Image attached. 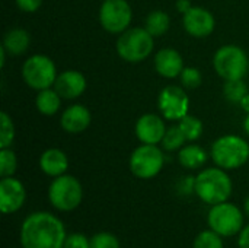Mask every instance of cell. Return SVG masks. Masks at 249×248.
Instances as JSON below:
<instances>
[{
    "label": "cell",
    "mask_w": 249,
    "mask_h": 248,
    "mask_svg": "<svg viewBox=\"0 0 249 248\" xmlns=\"http://www.w3.org/2000/svg\"><path fill=\"white\" fill-rule=\"evenodd\" d=\"M67 238L64 224L50 212H34L25 218L19 231L22 248H63Z\"/></svg>",
    "instance_id": "6da1fadb"
},
{
    "label": "cell",
    "mask_w": 249,
    "mask_h": 248,
    "mask_svg": "<svg viewBox=\"0 0 249 248\" xmlns=\"http://www.w3.org/2000/svg\"><path fill=\"white\" fill-rule=\"evenodd\" d=\"M233 193V183L226 170L219 167L204 168L196 175V196L209 206L228 202Z\"/></svg>",
    "instance_id": "7a4b0ae2"
},
{
    "label": "cell",
    "mask_w": 249,
    "mask_h": 248,
    "mask_svg": "<svg viewBox=\"0 0 249 248\" xmlns=\"http://www.w3.org/2000/svg\"><path fill=\"white\" fill-rule=\"evenodd\" d=\"M210 158L219 168L238 170L249 161V143L238 134H225L213 142Z\"/></svg>",
    "instance_id": "3957f363"
},
{
    "label": "cell",
    "mask_w": 249,
    "mask_h": 248,
    "mask_svg": "<svg viewBox=\"0 0 249 248\" xmlns=\"http://www.w3.org/2000/svg\"><path fill=\"white\" fill-rule=\"evenodd\" d=\"M118 56L128 63L144 61L155 48V37L146 28H128L117 38Z\"/></svg>",
    "instance_id": "277c9868"
},
{
    "label": "cell",
    "mask_w": 249,
    "mask_h": 248,
    "mask_svg": "<svg viewBox=\"0 0 249 248\" xmlns=\"http://www.w3.org/2000/svg\"><path fill=\"white\" fill-rule=\"evenodd\" d=\"M48 200L51 206L60 212L77 209L83 200L82 183L70 174L55 177L48 187Z\"/></svg>",
    "instance_id": "5b68a950"
},
{
    "label": "cell",
    "mask_w": 249,
    "mask_h": 248,
    "mask_svg": "<svg viewBox=\"0 0 249 248\" xmlns=\"http://www.w3.org/2000/svg\"><path fill=\"white\" fill-rule=\"evenodd\" d=\"M213 66L216 73L226 80L244 79L248 73L249 60L244 48L239 45L228 44L220 47L213 57Z\"/></svg>",
    "instance_id": "8992f818"
},
{
    "label": "cell",
    "mask_w": 249,
    "mask_h": 248,
    "mask_svg": "<svg viewBox=\"0 0 249 248\" xmlns=\"http://www.w3.org/2000/svg\"><path fill=\"white\" fill-rule=\"evenodd\" d=\"M209 228L223 238L238 235L245 227L244 212L233 203L223 202L210 208L207 215Z\"/></svg>",
    "instance_id": "52a82bcc"
},
{
    "label": "cell",
    "mask_w": 249,
    "mask_h": 248,
    "mask_svg": "<svg viewBox=\"0 0 249 248\" xmlns=\"http://www.w3.org/2000/svg\"><path fill=\"white\" fill-rule=\"evenodd\" d=\"M57 76L55 63L45 54H34L28 57L22 66L23 82L35 91L53 88Z\"/></svg>",
    "instance_id": "ba28073f"
},
{
    "label": "cell",
    "mask_w": 249,
    "mask_h": 248,
    "mask_svg": "<svg viewBox=\"0 0 249 248\" xmlns=\"http://www.w3.org/2000/svg\"><path fill=\"white\" fill-rule=\"evenodd\" d=\"M163 165H165V155L158 145L142 143L133 151L128 161L131 174L140 180L155 178L163 170Z\"/></svg>",
    "instance_id": "9c48e42d"
},
{
    "label": "cell",
    "mask_w": 249,
    "mask_h": 248,
    "mask_svg": "<svg viewBox=\"0 0 249 248\" xmlns=\"http://www.w3.org/2000/svg\"><path fill=\"white\" fill-rule=\"evenodd\" d=\"M133 9L127 0H105L99 7V23L109 34H123L130 28Z\"/></svg>",
    "instance_id": "30bf717a"
},
{
    "label": "cell",
    "mask_w": 249,
    "mask_h": 248,
    "mask_svg": "<svg viewBox=\"0 0 249 248\" xmlns=\"http://www.w3.org/2000/svg\"><path fill=\"white\" fill-rule=\"evenodd\" d=\"M158 107L163 118L169 121H179L188 114L190 98L184 88L177 85L165 86L158 98Z\"/></svg>",
    "instance_id": "8fae6325"
},
{
    "label": "cell",
    "mask_w": 249,
    "mask_h": 248,
    "mask_svg": "<svg viewBox=\"0 0 249 248\" xmlns=\"http://www.w3.org/2000/svg\"><path fill=\"white\" fill-rule=\"evenodd\" d=\"M26 190L20 180L3 177L0 180V210L4 215L16 213L25 205Z\"/></svg>",
    "instance_id": "7c38bea8"
},
{
    "label": "cell",
    "mask_w": 249,
    "mask_h": 248,
    "mask_svg": "<svg viewBox=\"0 0 249 248\" xmlns=\"http://www.w3.org/2000/svg\"><path fill=\"white\" fill-rule=\"evenodd\" d=\"M182 25L187 34L196 38L209 37L216 28V19L213 13L204 7L193 6L182 15Z\"/></svg>",
    "instance_id": "4fadbf2b"
},
{
    "label": "cell",
    "mask_w": 249,
    "mask_h": 248,
    "mask_svg": "<svg viewBox=\"0 0 249 248\" xmlns=\"http://www.w3.org/2000/svg\"><path fill=\"white\" fill-rule=\"evenodd\" d=\"M166 124L163 121V117L158 114H143L136 121V136L142 143L146 145H159L163 140V136L166 133Z\"/></svg>",
    "instance_id": "5bb4252c"
},
{
    "label": "cell",
    "mask_w": 249,
    "mask_h": 248,
    "mask_svg": "<svg viewBox=\"0 0 249 248\" xmlns=\"http://www.w3.org/2000/svg\"><path fill=\"white\" fill-rule=\"evenodd\" d=\"M86 77L77 70H64L58 73L54 89L60 94L63 99H76L86 91Z\"/></svg>",
    "instance_id": "9a60e30c"
},
{
    "label": "cell",
    "mask_w": 249,
    "mask_h": 248,
    "mask_svg": "<svg viewBox=\"0 0 249 248\" xmlns=\"http://www.w3.org/2000/svg\"><path fill=\"white\" fill-rule=\"evenodd\" d=\"M184 58L172 47H166L159 50L155 54V69L159 76L165 79H175L184 70Z\"/></svg>",
    "instance_id": "2e32d148"
},
{
    "label": "cell",
    "mask_w": 249,
    "mask_h": 248,
    "mask_svg": "<svg viewBox=\"0 0 249 248\" xmlns=\"http://www.w3.org/2000/svg\"><path fill=\"white\" fill-rule=\"evenodd\" d=\"M90 121H92V114L82 104H74L67 107L60 117V124L63 130L70 134L83 133L90 126Z\"/></svg>",
    "instance_id": "e0dca14e"
},
{
    "label": "cell",
    "mask_w": 249,
    "mask_h": 248,
    "mask_svg": "<svg viewBox=\"0 0 249 248\" xmlns=\"http://www.w3.org/2000/svg\"><path fill=\"white\" fill-rule=\"evenodd\" d=\"M39 168L48 177H60L69 170V158L66 152L58 148H50L39 156Z\"/></svg>",
    "instance_id": "ac0fdd59"
},
{
    "label": "cell",
    "mask_w": 249,
    "mask_h": 248,
    "mask_svg": "<svg viewBox=\"0 0 249 248\" xmlns=\"http://www.w3.org/2000/svg\"><path fill=\"white\" fill-rule=\"evenodd\" d=\"M178 161L185 170H200L209 161L207 151L196 143L184 145L178 152Z\"/></svg>",
    "instance_id": "d6986e66"
},
{
    "label": "cell",
    "mask_w": 249,
    "mask_h": 248,
    "mask_svg": "<svg viewBox=\"0 0 249 248\" xmlns=\"http://www.w3.org/2000/svg\"><path fill=\"white\" fill-rule=\"evenodd\" d=\"M31 45V35L22 28H12L4 34L3 47L12 56H20L28 51Z\"/></svg>",
    "instance_id": "ffe728a7"
},
{
    "label": "cell",
    "mask_w": 249,
    "mask_h": 248,
    "mask_svg": "<svg viewBox=\"0 0 249 248\" xmlns=\"http://www.w3.org/2000/svg\"><path fill=\"white\" fill-rule=\"evenodd\" d=\"M61 99L63 98L54 88H47L38 91V95L35 96V107L42 115H54L61 107Z\"/></svg>",
    "instance_id": "44dd1931"
},
{
    "label": "cell",
    "mask_w": 249,
    "mask_h": 248,
    "mask_svg": "<svg viewBox=\"0 0 249 248\" xmlns=\"http://www.w3.org/2000/svg\"><path fill=\"white\" fill-rule=\"evenodd\" d=\"M171 26V18L165 10H153L147 15L144 28L153 35V37H162L168 32Z\"/></svg>",
    "instance_id": "7402d4cb"
},
{
    "label": "cell",
    "mask_w": 249,
    "mask_h": 248,
    "mask_svg": "<svg viewBox=\"0 0 249 248\" xmlns=\"http://www.w3.org/2000/svg\"><path fill=\"white\" fill-rule=\"evenodd\" d=\"M178 126L181 127L182 133L185 134L187 142L198 140L201 137V134H203V130H204V126H203L201 120L197 118L196 115H191V114H187L185 117H182L178 121Z\"/></svg>",
    "instance_id": "603a6c76"
},
{
    "label": "cell",
    "mask_w": 249,
    "mask_h": 248,
    "mask_svg": "<svg viewBox=\"0 0 249 248\" xmlns=\"http://www.w3.org/2000/svg\"><path fill=\"white\" fill-rule=\"evenodd\" d=\"M187 142V137L185 134L182 133L181 127L177 124V126H172L166 130L165 136H163V140H162V148L168 152H175V151H179Z\"/></svg>",
    "instance_id": "cb8c5ba5"
},
{
    "label": "cell",
    "mask_w": 249,
    "mask_h": 248,
    "mask_svg": "<svg viewBox=\"0 0 249 248\" xmlns=\"http://www.w3.org/2000/svg\"><path fill=\"white\" fill-rule=\"evenodd\" d=\"M193 248H225L223 237L213 229L201 231L193 243Z\"/></svg>",
    "instance_id": "d4e9b609"
},
{
    "label": "cell",
    "mask_w": 249,
    "mask_h": 248,
    "mask_svg": "<svg viewBox=\"0 0 249 248\" xmlns=\"http://www.w3.org/2000/svg\"><path fill=\"white\" fill-rule=\"evenodd\" d=\"M223 94L225 98L231 102L239 104L242 101V98L248 94V88L244 83L242 79L239 80H226L225 86H223Z\"/></svg>",
    "instance_id": "484cf974"
},
{
    "label": "cell",
    "mask_w": 249,
    "mask_h": 248,
    "mask_svg": "<svg viewBox=\"0 0 249 248\" xmlns=\"http://www.w3.org/2000/svg\"><path fill=\"white\" fill-rule=\"evenodd\" d=\"M18 170V158L16 153L10 148L0 149V175L3 177H13Z\"/></svg>",
    "instance_id": "4316f807"
},
{
    "label": "cell",
    "mask_w": 249,
    "mask_h": 248,
    "mask_svg": "<svg viewBox=\"0 0 249 248\" xmlns=\"http://www.w3.org/2000/svg\"><path fill=\"white\" fill-rule=\"evenodd\" d=\"M0 121H1V130H0V149L10 148L13 140H15V124L7 113L0 114Z\"/></svg>",
    "instance_id": "83f0119b"
},
{
    "label": "cell",
    "mask_w": 249,
    "mask_h": 248,
    "mask_svg": "<svg viewBox=\"0 0 249 248\" xmlns=\"http://www.w3.org/2000/svg\"><path fill=\"white\" fill-rule=\"evenodd\" d=\"M179 79H181L182 86L187 89H196L203 82L201 72L197 67H184L182 73L179 75Z\"/></svg>",
    "instance_id": "f1b7e54d"
},
{
    "label": "cell",
    "mask_w": 249,
    "mask_h": 248,
    "mask_svg": "<svg viewBox=\"0 0 249 248\" xmlns=\"http://www.w3.org/2000/svg\"><path fill=\"white\" fill-rule=\"evenodd\" d=\"M90 248H120V241L111 232H98L90 237Z\"/></svg>",
    "instance_id": "f546056e"
},
{
    "label": "cell",
    "mask_w": 249,
    "mask_h": 248,
    "mask_svg": "<svg viewBox=\"0 0 249 248\" xmlns=\"http://www.w3.org/2000/svg\"><path fill=\"white\" fill-rule=\"evenodd\" d=\"M63 248H90V238L80 232H74L67 235Z\"/></svg>",
    "instance_id": "4dcf8cb0"
},
{
    "label": "cell",
    "mask_w": 249,
    "mask_h": 248,
    "mask_svg": "<svg viewBox=\"0 0 249 248\" xmlns=\"http://www.w3.org/2000/svg\"><path fill=\"white\" fill-rule=\"evenodd\" d=\"M42 1L44 0H16V4H18V7L22 12H25V13H34V12H36L41 7Z\"/></svg>",
    "instance_id": "1f68e13d"
},
{
    "label": "cell",
    "mask_w": 249,
    "mask_h": 248,
    "mask_svg": "<svg viewBox=\"0 0 249 248\" xmlns=\"http://www.w3.org/2000/svg\"><path fill=\"white\" fill-rule=\"evenodd\" d=\"M178 189H179L181 194H191V193H196V177L188 175V177L182 178L181 183L178 184Z\"/></svg>",
    "instance_id": "d6a6232c"
},
{
    "label": "cell",
    "mask_w": 249,
    "mask_h": 248,
    "mask_svg": "<svg viewBox=\"0 0 249 248\" xmlns=\"http://www.w3.org/2000/svg\"><path fill=\"white\" fill-rule=\"evenodd\" d=\"M238 247L249 248V224L242 228V231L238 234Z\"/></svg>",
    "instance_id": "836d02e7"
},
{
    "label": "cell",
    "mask_w": 249,
    "mask_h": 248,
    "mask_svg": "<svg viewBox=\"0 0 249 248\" xmlns=\"http://www.w3.org/2000/svg\"><path fill=\"white\" fill-rule=\"evenodd\" d=\"M191 7H193V6H191V1H190V0H178V1H177V9H178V12H181L182 15H184L185 12H188Z\"/></svg>",
    "instance_id": "e575fe53"
},
{
    "label": "cell",
    "mask_w": 249,
    "mask_h": 248,
    "mask_svg": "<svg viewBox=\"0 0 249 248\" xmlns=\"http://www.w3.org/2000/svg\"><path fill=\"white\" fill-rule=\"evenodd\" d=\"M239 105L242 107V110L244 111H247V113H249V92L242 98V101L239 102Z\"/></svg>",
    "instance_id": "d590c367"
},
{
    "label": "cell",
    "mask_w": 249,
    "mask_h": 248,
    "mask_svg": "<svg viewBox=\"0 0 249 248\" xmlns=\"http://www.w3.org/2000/svg\"><path fill=\"white\" fill-rule=\"evenodd\" d=\"M6 48L1 47L0 48V67H4V63H6Z\"/></svg>",
    "instance_id": "8d00e7d4"
},
{
    "label": "cell",
    "mask_w": 249,
    "mask_h": 248,
    "mask_svg": "<svg viewBox=\"0 0 249 248\" xmlns=\"http://www.w3.org/2000/svg\"><path fill=\"white\" fill-rule=\"evenodd\" d=\"M244 130H245V133L249 136V113L247 114L245 120H244Z\"/></svg>",
    "instance_id": "74e56055"
},
{
    "label": "cell",
    "mask_w": 249,
    "mask_h": 248,
    "mask_svg": "<svg viewBox=\"0 0 249 248\" xmlns=\"http://www.w3.org/2000/svg\"><path fill=\"white\" fill-rule=\"evenodd\" d=\"M244 210H245V213L249 216V196L245 199V202H244Z\"/></svg>",
    "instance_id": "f35d334b"
},
{
    "label": "cell",
    "mask_w": 249,
    "mask_h": 248,
    "mask_svg": "<svg viewBox=\"0 0 249 248\" xmlns=\"http://www.w3.org/2000/svg\"><path fill=\"white\" fill-rule=\"evenodd\" d=\"M101 1H105V0H101Z\"/></svg>",
    "instance_id": "ab89813d"
}]
</instances>
